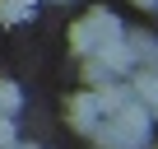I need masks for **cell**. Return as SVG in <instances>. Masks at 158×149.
Masks as SVG:
<instances>
[{
  "label": "cell",
  "mask_w": 158,
  "mask_h": 149,
  "mask_svg": "<svg viewBox=\"0 0 158 149\" xmlns=\"http://www.w3.org/2000/svg\"><path fill=\"white\" fill-rule=\"evenodd\" d=\"M121 37H126L121 19H112V14H102V10L74 19V28H70V47H74L79 56H93V51H102V47H112V42H121Z\"/></svg>",
  "instance_id": "cell-1"
},
{
  "label": "cell",
  "mask_w": 158,
  "mask_h": 149,
  "mask_svg": "<svg viewBox=\"0 0 158 149\" xmlns=\"http://www.w3.org/2000/svg\"><path fill=\"white\" fill-rule=\"evenodd\" d=\"M89 135H93V144H98V149H144V144H139L130 130H121L112 117H98V121L89 126Z\"/></svg>",
  "instance_id": "cell-2"
},
{
  "label": "cell",
  "mask_w": 158,
  "mask_h": 149,
  "mask_svg": "<svg viewBox=\"0 0 158 149\" xmlns=\"http://www.w3.org/2000/svg\"><path fill=\"white\" fill-rule=\"evenodd\" d=\"M126 84H130V93L144 103V112L158 121V70H139V65H135V70L126 74Z\"/></svg>",
  "instance_id": "cell-3"
},
{
  "label": "cell",
  "mask_w": 158,
  "mask_h": 149,
  "mask_svg": "<svg viewBox=\"0 0 158 149\" xmlns=\"http://www.w3.org/2000/svg\"><path fill=\"white\" fill-rule=\"evenodd\" d=\"M98 117H102V107H98V93H93V89L70 98V121H74V130H84V135H89V126H93Z\"/></svg>",
  "instance_id": "cell-4"
},
{
  "label": "cell",
  "mask_w": 158,
  "mask_h": 149,
  "mask_svg": "<svg viewBox=\"0 0 158 149\" xmlns=\"http://www.w3.org/2000/svg\"><path fill=\"white\" fill-rule=\"evenodd\" d=\"M93 56H98L112 74H130V70H135V51H130V42H126V37H121V42H112V47H102V51H93Z\"/></svg>",
  "instance_id": "cell-5"
},
{
  "label": "cell",
  "mask_w": 158,
  "mask_h": 149,
  "mask_svg": "<svg viewBox=\"0 0 158 149\" xmlns=\"http://www.w3.org/2000/svg\"><path fill=\"white\" fill-rule=\"evenodd\" d=\"M126 42H130L139 70H158V37H153V33H130Z\"/></svg>",
  "instance_id": "cell-6"
},
{
  "label": "cell",
  "mask_w": 158,
  "mask_h": 149,
  "mask_svg": "<svg viewBox=\"0 0 158 149\" xmlns=\"http://www.w3.org/2000/svg\"><path fill=\"white\" fill-rule=\"evenodd\" d=\"M23 107V93H19V84L14 79H0V117H14Z\"/></svg>",
  "instance_id": "cell-7"
},
{
  "label": "cell",
  "mask_w": 158,
  "mask_h": 149,
  "mask_svg": "<svg viewBox=\"0 0 158 149\" xmlns=\"http://www.w3.org/2000/svg\"><path fill=\"white\" fill-rule=\"evenodd\" d=\"M33 14V5H23V0H0V23H23Z\"/></svg>",
  "instance_id": "cell-8"
},
{
  "label": "cell",
  "mask_w": 158,
  "mask_h": 149,
  "mask_svg": "<svg viewBox=\"0 0 158 149\" xmlns=\"http://www.w3.org/2000/svg\"><path fill=\"white\" fill-rule=\"evenodd\" d=\"M10 144H14V121L0 117V149H10Z\"/></svg>",
  "instance_id": "cell-9"
},
{
  "label": "cell",
  "mask_w": 158,
  "mask_h": 149,
  "mask_svg": "<svg viewBox=\"0 0 158 149\" xmlns=\"http://www.w3.org/2000/svg\"><path fill=\"white\" fill-rule=\"evenodd\" d=\"M135 10H158V0H135Z\"/></svg>",
  "instance_id": "cell-10"
},
{
  "label": "cell",
  "mask_w": 158,
  "mask_h": 149,
  "mask_svg": "<svg viewBox=\"0 0 158 149\" xmlns=\"http://www.w3.org/2000/svg\"><path fill=\"white\" fill-rule=\"evenodd\" d=\"M10 149H37V144H10Z\"/></svg>",
  "instance_id": "cell-11"
},
{
  "label": "cell",
  "mask_w": 158,
  "mask_h": 149,
  "mask_svg": "<svg viewBox=\"0 0 158 149\" xmlns=\"http://www.w3.org/2000/svg\"><path fill=\"white\" fill-rule=\"evenodd\" d=\"M23 5H33V0H23Z\"/></svg>",
  "instance_id": "cell-12"
}]
</instances>
